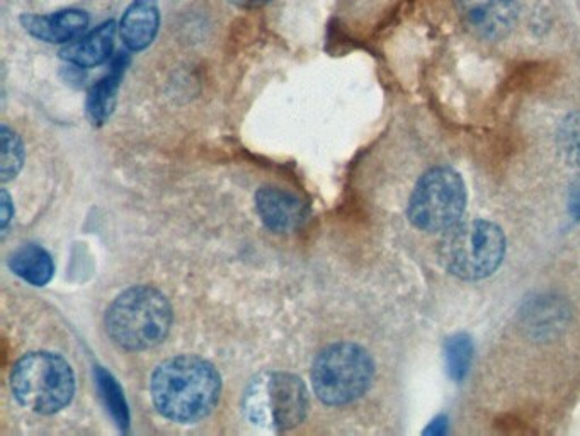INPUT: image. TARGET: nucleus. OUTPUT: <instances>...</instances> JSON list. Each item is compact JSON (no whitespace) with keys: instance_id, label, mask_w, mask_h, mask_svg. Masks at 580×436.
<instances>
[{"instance_id":"f257e3e1","label":"nucleus","mask_w":580,"mask_h":436,"mask_svg":"<svg viewBox=\"0 0 580 436\" xmlns=\"http://www.w3.org/2000/svg\"><path fill=\"white\" fill-rule=\"evenodd\" d=\"M220 394V373L195 355L162 361L150 379L155 410L171 422H199L215 410Z\"/></svg>"},{"instance_id":"f03ea898","label":"nucleus","mask_w":580,"mask_h":436,"mask_svg":"<svg viewBox=\"0 0 580 436\" xmlns=\"http://www.w3.org/2000/svg\"><path fill=\"white\" fill-rule=\"evenodd\" d=\"M105 326L111 341L121 350H152L171 331L173 307L154 286H131L109 305Z\"/></svg>"},{"instance_id":"7ed1b4c3","label":"nucleus","mask_w":580,"mask_h":436,"mask_svg":"<svg viewBox=\"0 0 580 436\" xmlns=\"http://www.w3.org/2000/svg\"><path fill=\"white\" fill-rule=\"evenodd\" d=\"M11 391L21 406L37 414H55L70 404L75 375L68 361L58 355L36 351L15 361Z\"/></svg>"},{"instance_id":"20e7f679","label":"nucleus","mask_w":580,"mask_h":436,"mask_svg":"<svg viewBox=\"0 0 580 436\" xmlns=\"http://www.w3.org/2000/svg\"><path fill=\"white\" fill-rule=\"evenodd\" d=\"M370 353L355 342H333L324 348L311 367L314 392L327 406H348L366 394L373 382Z\"/></svg>"},{"instance_id":"39448f33","label":"nucleus","mask_w":580,"mask_h":436,"mask_svg":"<svg viewBox=\"0 0 580 436\" xmlns=\"http://www.w3.org/2000/svg\"><path fill=\"white\" fill-rule=\"evenodd\" d=\"M505 238L501 227L486 220H470L446 230L439 244L442 266L461 280L491 276L504 260Z\"/></svg>"},{"instance_id":"423d86ee","label":"nucleus","mask_w":580,"mask_h":436,"mask_svg":"<svg viewBox=\"0 0 580 436\" xmlns=\"http://www.w3.org/2000/svg\"><path fill=\"white\" fill-rule=\"evenodd\" d=\"M308 403L307 385L293 373H261L243 392V413L252 425L274 432H286L304 423Z\"/></svg>"},{"instance_id":"0eeeda50","label":"nucleus","mask_w":580,"mask_h":436,"mask_svg":"<svg viewBox=\"0 0 580 436\" xmlns=\"http://www.w3.org/2000/svg\"><path fill=\"white\" fill-rule=\"evenodd\" d=\"M467 207L463 179L451 167L427 171L408 201V220L426 232H446L460 222Z\"/></svg>"},{"instance_id":"6e6552de","label":"nucleus","mask_w":580,"mask_h":436,"mask_svg":"<svg viewBox=\"0 0 580 436\" xmlns=\"http://www.w3.org/2000/svg\"><path fill=\"white\" fill-rule=\"evenodd\" d=\"M461 23L482 40L499 42L516 28L517 0H455Z\"/></svg>"},{"instance_id":"1a4fd4ad","label":"nucleus","mask_w":580,"mask_h":436,"mask_svg":"<svg viewBox=\"0 0 580 436\" xmlns=\"http://www.w3.org/2000/svg\"><path fill=\"white\" fill-rule=\"evenodd\" d=\"M255 207L262 224L273 232H292L307 217V205L298 196L273 186L259 189Z\"/></svg>"},{"instance_id":"9d476101","label":"nucleus","mask_w":580,"mask_h":436,"mask_svg":"<svg viewBox=\"0 0 580 436\" xmlns=\"http://www.w3.org/2000/svg\"><path fill=\"white\" fill-rule=\"evenodd\" d=\"M89 14L80 9H65L48 15H21V23L31 36L58 45H68L80 39L89 26Z\"/></svg>"},{"instance_id":"9b49d317","label":"nucleus","mask_w":580,"mask_h":436,"mask_svg":"<svg viewBox=\"0 0 580 436\" xmlns=\"http://www.w3.org/2000/svg\"><path fill=\"white\" fill-rule=\"evenodd\" d=\"M158 26H161L158 0H133L121 20V40L131 52H142L154 43Z\"/></svg>"},{"instance_id":"f8f14e48","label":"nucleus","mask_w":580,"mask_h":436,"mask_svg":"<svg viewBox=\"0 0 580 436\" xmlns=\"http://www.w3.org/2000/svg\"><path fill=\"white\" fill-rule=\"evenodd\" d=\"M114 36H117V24L114 21H108L87 33L86 36L68 43L61 52L62 58L77 67H98L111 57Z\"/></svg>"},{"instance_id":"ddd939ff","label":"nucleus","mask_w":580,"mask_h":436,"mask_svg":"<svg viewBox=\"0 0 580 436\" xmlns=\"http://www.w3.org/2000/svg\"><path fill=\"white\" fill-rule=\"evenodd\" d=\"M127 55H118L112 62L111 70L99 83L94 84L87 96V115L92 124L106 123L117 106L118 90L128 65Z\"/></svg>"},{"instance_id":"4468645a","label":"nucleus","mask_w":580,"mask_h":436,"mask_svg":"<svg viewBox=\"0 0 580 436\" xmlns=\"http://www.w3.org/2000/svg\"><path fill=\"white\" fill-rule=\"evenodd\" d=\"M9 268L19 279L34 286H45L55 273L52 257L36 244L21 246L15 249L9 258Z\"/></svg>"},{"instance_id":"2eb2a0df","label":"nucleus","mask_w":580,"mask_h":436,"mask_svg":"<svg viewBox=\"0 0 580 436\" xmlns=\"http://www.w3.org/2000/svg\"><path fill=\"white\" fill-rule=\"evenodd\" d=\"M0 133H2V162H0L2 170H0V174H2V181L8 183L18 176L19 171L23 170L24 145L18 133L12 132L8 124H2Z\"/></svg>"},{"instance_id":"dca6fc26","label":"nucleus","mask_w":580,"mask_h":436,"mask_svg":"<svg viewBox=\"0 0 580 436\" xmlns=\"http://www.w3.org/2000/svg\"><path fill=\"white\" fill-rule=\"evenodd\" d=\"M445 350L449 375L455 380L463 379L472 361V342L467 336L457 335L448 339Z\"/></svg>"},{"instance_id":"f3484780","label":"nucleus","mask_w":580,"mask_h":436,"mask_svg":"<svg viewBox=\"0 0 580 436\" xmlns=\"http://www.w3.org/2000/svg\"><path fill=\"white\" fill-rule=\"evenodd\" d=\"M558 148L570 164L580 166V113L570 115L560 124Z\"/></svg>"},{"instance_id":"a211bd4d","label":"nucleus","mask_w":580,"mask_h":436,"mask_svg":"<svg viewBox=\"0 0 580 436\" xmlns=\"http://www.w3.org/2000/svg\"><path fill=\"white\" fill-rule=\"evenodd\" d=\"M98 384L102 392V399L108 404L109 411L117 419L118 425H128L127 404H124L123 392H121L120 385L117 384V380L112 379L105 370L99 369Z\"/></svg>"},{"instance_id":"6ab92c4d","label":"nucleus","mask_w":580,"mask_h":436,"mask_svg":"<svg viewBox=\"0 0 580 436\" xmlns=\"http://www.w3.org/2000/svg\"><path fill=\"white\" fill-rule=\"evenodd\" d=\"M12 215H14V208H12L11 196L6 189H2V230L4 232L9 222H11Z\"/></svg>"},{"instance_id":"aec40b11","label":"nucleus","mask_w":580,"mask_h":436,"mask_svg":"<svg viewBox=\"0 0 580 436\" xmlns=\"http://www.w3.org/2000/svg\"><path fill=\"white\" fill-rule=\"evenodd\" d=\"M570 211L573 217L580 218V179L570 189Z\"/></svg>"},{"instance_id":"412c9836","label":"nucleus","mask_w":580,"mask_h":436,"mask_svg":"<svg viewBox=\"0 0 580 436\" xmlns=\"http://www.w3.org/2000/svg\"><path fill=\"white\" fill-rule=\"evenodd\" d=\"M229 2L240 9H258L270 4L271 0H229Z\"/></svg>"}]
</instances>
